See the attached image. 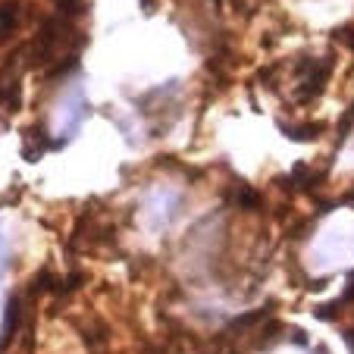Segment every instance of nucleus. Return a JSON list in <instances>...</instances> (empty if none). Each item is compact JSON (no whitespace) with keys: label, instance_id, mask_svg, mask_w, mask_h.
<instances>
[{"label":"nucleus","instance_id":"f257e3e1","mask_svg":"<svg viewBox=\"0 0 354 354\" xmlns=\"http://www.w3.org/2000/svg\"><path fill=\"white\" fill-rule=\"evenodd\" d=\"M179 207H182V194L173 185H157L147 192L145 204H141V223H145V229L151 235H160L176 220Z\"/></svg>","mask_w":354,"mask_h":354},{"label":"nucleus","instance_id":"f03ea898","mask_svg":"<svg viewBox=\"0 0 354 354\" xmlns=\"http://www.w3.org/2000/svg\"><path fill=\"white\" fill-rule=\"evenodd\" d=\"M85 116H88V97H85V91H82V88L73 85L60 97V104H57V113H54V132H57V138L69 141L82 129Z\"/></svg>","mask_w":354,"mask_h":354},{"label":"nucleus","instance_id":"7ed1b4c3","mask_svg":"<svg viewBox=\"0 0 354 354\" xmlns=\"http://www.w3.org/2000/svg\"><path fill=\"white\" fill-rule=\"evenodd\" d=\"M10 267V239L0 229V326H3V273Z\"/></svg>","mask_w":354,"mask_h":354}]
</instances>
